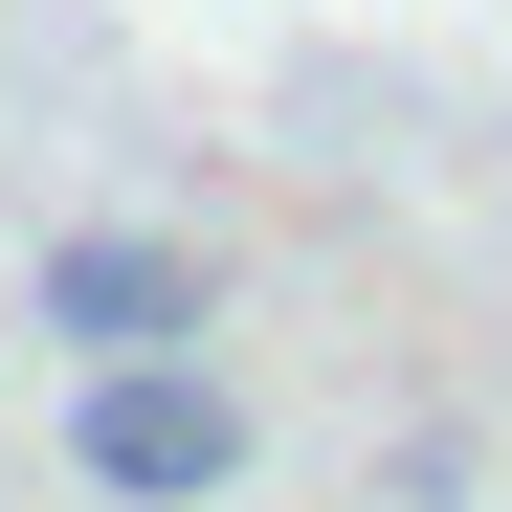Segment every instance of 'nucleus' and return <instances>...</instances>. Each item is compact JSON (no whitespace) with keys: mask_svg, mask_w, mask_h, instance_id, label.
I'll list each match as a JSON object with an SVG mask.
<instances>
[{"mask_svg":"<svg viewBox=\"0 0 512 512\" xmlns=\"http://www.w3.org/2000/svg\"><path fill=\"white\" fill-rule=\"evenodd\" d=\"M67 468H90L112 512H223V490H245V401H223V357H112L90 401H67Z\"/></svg>","mask_w":512,"mask_h":512,"instance_id":"nucleus-1","label":"nucleus"},{"mask_svg":"<svg viewBox=\"0 0 512 512\" xmlns=\"http://www.w3.org/2000/svg\"><path fill=\"white\" fill-rule=\"evenodd\" d=\"M23 312L67 334V379H112V357H201V334H223V290H201V245H156V223H67Z\"/></svg>","mask_w":512,"mask_h":512,"instance_id":"nucleus-2","label":"nucleus"}]
</instances>
